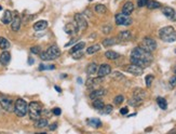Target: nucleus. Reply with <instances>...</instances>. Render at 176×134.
I'll list each match as a JSON object with an SVG mask.
<instances>
[{"label": "nucleus", "mask_w": 176, "mask_h": 134, "mask_svg": "<svg viewBox=\"0 0 176 134\" xmlns=\"http://www.w3.org/2000/svg\"><path fill=\"white\" fill-rule=\"evenodd\" d=\"M111 72V67L109 66L108 64H102L100 67H98V70H97V75L100 77H106Z\"/></svg>", "instance_id": "obj_12"}, {"label": "nucleus", "mask_w": 176, "mask_h": 134, "mask_svg": "<svg viewBox=\"0 0 176 134\" xmlns=\"http://www.w3.org/2000/svg\"><path fill=\"white\" fill-rule=\"evenodd\" d=\"M147 1L148 0H137V6H138L139 8H142V7L147 4Z\"/></svg>", "instance_id": "obj_44"}, {"label": "nucleus", "mask_w": 176, "mask_h": 134, "mask_svg": "<svg viewBox=\"0 0 176 134\" xmlns=\"http://www.w3.org/2000/svg\"><path fill=\"white\" fill-rule=\"evenodd\" d=\"M128 113H129L128 107H122V108L120 109V113H121V115H126Z\"/></svg>", "instance_id": "obj_47"}, {"label": "nucleus", "mask_w": 176, "mask_h": 134, "mask_svg": "<svg viewBox=\"0 0 176 134\" xmlns=\"http://www.w3.org/2000/svg\"><path fill=\"white\" fill-rule=\"evenodd\" d=\"M162 13H163L164 16H166L168 19H171V20L176 19L175 10L173 8H171V7H164V8H162Z\"/></svg>", "instance_id": "obj_14"}, {"label": "nucleus", "mask_w": 176, "mask_h": 134, "mask_svg": "<svg viewBox=\"0 0 176 134\" xmlns=\"http://www.w3.org/2000/svg\"><path fill=\"white\" fill-rule=\"evenodd\" d=\"M21 19H20L19 15H13V20L11 22V28H12L13 31H19L20 28H21Z\"/></svg>", "instance_id": "obj_15"}, {"label": "nucleus", "mask_w": 176, "mask_h": 134, "mask_svg": "<svg viewBox=\"0 0 176 134\" xmlns=\"http://www.w3.org/2000/svg\"><path fill=\"white\" fill-rule=\"evenodd\" d=\"M174 72H175V74H176V65H175V67H174Z\"/></svg>", "instance_id": "obj_52"}, {"label": "nucleus", "mask_w": 176, "mask_h": 134, "mask_svg": "<svg viewBox=\"0 0 176 134\" xmlns=\"http://www.w3.org/2000/svg\"><path fill=\"white\" fill-rule=\"evenodd\" d=\"M30 52L31 53H34V54H40L41 53V50H40V47H33V48H30Z\"/></svg>", "instance_id": "obj_41"}, {"label": "nucleus", "mask_w": 176, "mask_h": 134, "mask_svg": "<svg viewBox=\"0 0 176 134\" xmlns=\"http://www.w3.org/2000/svg\"><path fill=\"white\" fill-rule=\"evenodd\" d=\"M153 76L152 75H147L145 78V81H146V85H147L148 88L151 87V85H152V81H153Z\"/></svg>", "instance_id": "obj_37"}, {"label": "nucleus", "mask_w": 176, "mask_h": 134, "mask_svg": "<svg viewBox=\"0 0 176 134\" xmlns=\"http://www.w3.org/2000/svg\"><path fill=\"white\" fill-rule=\"evenodd\" d=\"M1 10H2V7H1V6H0V11H1Z\"/></svg>", "instance_id": "obj_53"}, {"label": "nucleus", "mask_w": 176, "mask_h": 134, "mask_svg": "<svg viewBox=\"0 0 176 134\" xmlns=\"http://www.w3.org/2000/svg\"><path fill=\"white\" fill-rule=\"evenodd\" d=\"M102 29H103V33L105 34V35H107V34H109L110 31H111L112 27L110 26V25H106V26H104Z\"/></svg>", "instance_id": "obj_42"}, {"label": "nucleus", "mask_w": 176, "mask_h": 134, "mask_svg": "<svg viewBox=\"0 0 176 134\" xmlns=\"http://www.w3.org/2000/svg\"><path fill=\"white\" fill-rule=\"evenodd\" d=\"M12 20H13V13L11 12V11H9V10H6V12H4V14H3V16H2V19H1L2 23H3L4 25L11 24Z\"/></svg>", "instance_id": "obj_22"}, {"label": "nucleus", "mask_w": 176, "mask_h": 134, "mask_svg": "<svg viewBox=\"0 0 176 134\" xmlns=\"http://www.w3.org/2000/svg\"><path fill=\"white\" fill-rule=\"evenodd\" d=\"M131 63L132 64H135V65H138V66L145 68V67H148L150 65L149 62H146L144 60H139V58H131Z\"/></svg>", "instance_id": "obj_23"}, {"label": "nucleus", "mask_w": 176, "mask_h": 134, "mask_svg": "<svg viewBox=\"0 0 176 134\" xmlns=\"http://www.w3.org/2000/svg\"><path fill=\"white\" fill-rule=\"evenodd\" d=\"M28 112V104L26 103L25 99H17L14 104V113L17 117H24Z\"/></svg>", "instance_id": "obj_5"}, {"label": "nucleus", "mask_w": 176, "mask_h": 134, "mask_svg": "<svg viewBox=\"0 0 176 134\" xmlns=\"http://www.w3.org/2000/svg\"><path fill=\"white\" fill-rule=\"evenodd\" d=\"M94 10H95V12L98 13V14H105V13L107 12V8L105 7V4H102V3L96 4Z\"/></svg>", "instance_id": "obj_32"}, {"label": "nucleus", "mask_w": 176, "mask_h": 134, "mask_svg": "<svg viewBox=\"0 0 176 134\" xmlns=\"http://www.w3.org/2000/svg\"><path fill=\"white\" fill-rule=\"evenodd\" d=\"M38 69H39V70H52V69H55V66H54V65H44V64H41Z\"/></svg>", "instance_id": "obj_38"}, {"label": "nucleus", "mask_w": 176, "mask_h": 134, "mask_svg": "<svg viewBox=\"0 0 176 134\" xmlns=\"http://www.w3.org/2000/svg\"><path fill=\"white\" fill-rule=\"evenodd\" d=\"M73 54H74V58H80L81 56L83 55V54H82V52H81V51L75 52V53H73Z\"/></svg>", "instance_id": "obj_46"}, {"label": "nucleus", "mask_w": 176, "mask_h": 134, "mask_svg": "<svg viewBox=\"0 0 176 134\" xmlns=\"http://www.w3.org/2000/svg\"><path fill=\"white\" fill-rule=\"evenodd\" d=\"M112 109H114V107H112L111 105H105L104 106V108L102 110H103L104 113H106V115H108V113H110L112 112Z\"/></svg>", "instance_id": "obj_39"}, {"label": "nucleus", "mask_w": 176, "mask_h": 134, "mask_svg": "<svg viewBox=\"0 0 176 134\" xmlns=\"http://www.w3.org/2000/svg\"><path fill=\"white\" fill-rule=\"evenodd\" d=\"M101 50V44H93L91 47H89L87 49V53L88 54H94L96 52H98Z\"/></svg>", "instance_id": "obj_34"}, {"label": "nucleus", "mask_w": 176, "mask_h": 134, "mask_svg": "<svg viewBox=\"0 0 176 134\" xmlns=\"http://www.w3.org/2000/svg\"><path fill=\"white\" fill-rule=\"evenodd\" d=\"M105 56L108 58V60L115 61V60H118V58H120V54L117 53V52H115V51H111V50H109V51H106Z\"/></svg>", "instance_id": "obj_28"}, {"label": "nucleus", "mask_w": 176, "mask_h": 134, "mask_svg": "<svg viewBox=\"0 0 176 134\" xmlns=\"http://www.w3.org/2000/svg\"><path fill=\"white\" fill-rule=\"evenodd\" d=\"M10 42H9V40L7 38L0 37V49L4 51V50H8L10 48Z\"/></svg>", "instance_id": "obj_31"}, {"label": "nucleus", "mask_w": 176, "mask_h": 134, "mask_svg": "<svg viewBox=\"0 0 176 134\" xmlns=\"http://www.w3.org/2000/svg\"><path fill=\"white\" fill-rule=\"evenodd\" d=\"M125 72H130V74L134 75V76H141V75L144 74V68L138 66V65L131 64L125 67Z\"/></svg>", "instance_id": "obj_11"}, {"label": "nucleus", "mask_w": 176, "mask_h": 134, "mask_svg": "<svg viewBox=\"0 0 176 134\" xmlns=\"http://www.w3.org/2000/svg\"><path fill=\"white\" fill-rule=\"evenodd\" d=\"M75 23L78 30H85L88 28V22L85 20L84 15L81 14V13H77L75 15Z\"/></svg>", "instance_id": "obj_10"}, {"label": "nucleus", "mask_w": 176, "mask_h": 134, "mask_svg": "<svg viewBox=\"0 0 176 134\" xmlns=\"http://www.w3.org/2000/svg\"><path fill=\"white\" fill-rule=\"evenodd\" d=\"M132 39V34L130 30H122L118 34V40L120 41H130Z\"/></svg>", "instance_id": "obj_16"}, {"label": "nucleus", "mask_w": 176, "mask_h": 134, "mask_svg": "<svg viewBox=\"0 0 176 134\" xmlns=\"http://www.w3.org/2000/svg\"><path fill=\"white\" fill-rule=\"evenodd\" d=\"M53 113L55 116H60L61 113H62V110H61V108L55 107V108H53Z\"/></svg>", "instance_id": "obj_45"}, {"label": "nucleus", "mask_w": 176, "mask_h": 134, "mask_svg": "<svg viewBox=\"0 0 176 134\" xmlns=\"http://www.w3.org/2000/svg\"><path fill=\"white\" fill-rule=\"evenodd\" d=\"M28 115L29 118L34 121L38 120L41 117V113H42V106L40 103L38 102H31L28 104Z\"/></svg>", "instance_id": "obj_3"}, {"label": "nucleus", "mask_w": 176, "mask_h": 134, "mask_svg": "<svg viewBox=\"0 0 176 134\" xmlns=\"http://www.w3.org/2000/svg\"><path fill=\"white\" fill-rule=\"evenodd\" d=\"M112 78H115V79H122L123 78V75H121L120 72H112Z\"/></svg>", "instance_id": "obj_43"}, {"label": "nucleus", "mask_w": 176, "mask_h": 134, "mask_svg": "<svg viewBox=\"0 0 176 134\" xmlns=\"http://www.w3.org/2000/svg\"><path fill=\"white\" fill-rule=\"evenodd\" d=\"M56 128H57V123H56V122H54V123H52L50 126V130L51 131H54Z\"/></svg>", "instance_id": "obj_48"}, {"label": "nucleus", "mask_w": 176, "mask_h": 134, "mask_svg": "<svg viewBox=\"0 0 176 134\" xmlns=\"http://www.w3.org/2000/svg\"><path fill=\"white\" fill-rule=\"evenodd\" d=\"M133 11H134V4H133V2L126 1L122 7V13H124L126 15H130Z\"/></svg>", "instance_id": "obj_20"}, {"label": "nucleus", "mask_w": 176, "mask_h": 134, "mask_svg": "<svg viewBox=\"0 0 176 134\" xmlns=\"http://www.w3.org/2000/svg\"><path fill=\"white\" fill-rule=\"evenodd\" d=\"M84 45H85L84 42H78V44H76L73 48H71V50L69 52H70V54H73V53H75V52L81 51V50L84 48Z\"/></svg>", "instance_id": "obj_35"}, {"label": "nucleus", "mask_w": 176, "mask_h": 134, "mask_svg": "<svg viewBox=\"0 0 176 134\" xmlns=\"http://www.w3.org/2000/svg\"><path fill=\"white\" fill-rule=\"evenodd\" d=\"M131 58H139V60H144L146 62H152V55L150 52L146 51L145 49H143L142 47H136L133 49L132 53H131Z\"/></svg>", "instance_id": "obj_4"}, {"label": "nucleus", "mask_w": 176, "mask_h": 134, "mask_svg": "<svg viewBox=\"0 0 176 134\" xmlns=\"http://www.w3.org/2000/svg\"><path fill=\"white\" fill-rule=\"evenodd\" d=\"M123 102H124V96H123V95H117L114 99V103L116 104V105H120Z\"/></svg>", "instance_id": "obj_36"}, {"label": "nucleus", "mask_w": 176, "mask_h": 134, "mask_svg": "<svg viewBox=\"0 0 176 134\" xmlns=\"http://www.w3.org/2000/svg\"><path fill=\"white\" fill-rule=\"evenodd\" d=\"M159 36L164 42H174L176 40V30L172 26H165L160 29Z\"/></svg>", "instance_id": "obj_2"}, {"label": "nucleus", "mask_w": 176, "mask_h": 134, "mask_svg": "<svg viewBox=\"0 0 176 134\" xmlns=\"http://www.w3.org/2000/svg\"><path fill=\"white\" fill-rule=\"evenodd\" d=\"M92 105H93V107L95 108L96 110H102L104 108V106H105V104H104V102L102 101L101 99H93Z\"/></svg>", "instance_id": "obj_29"}, {"label": "nucleus", "mask_w": 176, "mask_h": 134, "mask_svg": "<svg viewBox=\"0 0 176 134\" xmlns=\"http://www.w3.org/2000/svg\"><path fill=\"white\" fill-rule=\"evenodd\" d=\"M77 81H78L79 85H82V79H81V78H78V79H77Z\"/></svg>", "instance_id": "obj_50"}, {"label": "nucleus", "mask_w": 176, "mask_h": 134, "mask_svg": "<svg viewBox=\"0 0 176 134\" xmlns=\"http://www.w3.org/2000/svg\"><path fill=\"white\" fill-rule=\"evenodd\" d=\"M106 94V90L105 89H96L93 90L90 93V99H101L102 96Z\"/></svg>", "instance_id": "obj_19"}, {"label": "nucleus", "mask_w": 176, "mask_h": 134, "mask_svg": "<svg viewBox=\"0 0 176 134\" xmlns=\"http://www.w3.org/2000/svg\"><path fill=\"white\" fill-rule=\"evenodd\" d=\"M48 126H49V122L47 119H41V118H39V119L36 120V122H35V128H37V129H43Z\"/></svg>", "instance_id": "obj_26"}, {"label": "nucleus", "mask_w": 176, "mask_h": 134, "mask_svg": "<svg viewBox=\"0 0 176 134\" xmlns=\"http://www.w3.org/2000/svg\"><path fill=\"white\" fill-rule=\"evenodd\" d=\"M115 20H116V24L119 25V26H129L133 22V20L130 17V15H126L124 13H118V14H116Z\"/></svg>", "instance_id": "obj_8"}, {"label": "nucleus", "mask_w": 176, "mask_h": 134, "mask_svg": "<svg viewBox=\"0 0 176 134\" xmlns=\"http://www.w3.org/2000/svg\"><path fill=\"white\" fill-rule=\"evenodd\" d=\"M33 63H34V60H33V58H29V60H28V64H33Z\"/></svg>", "instance_id": "obj_51"}, {"label": "nucleus", "mask_w": 176, "mask_h": 134, "mask_svg": "<svg viewBox=\"0 0 176 134\" xmlns=\"http://www.w3.org/2000/svg\"><path fill=\"white\" fill-rule=\"evenodd\" d=\"M102 80H103V77H100V76H98L97 78H89L87 80V82H85V87H87L88 89H93L95 85H100Z\"/></svg>", "instance_id": "obj_13"}, {"label": "nucleus", "mask_w": 176, "mask_h": 134, "mask_svg": "<svg viewBox=\"0 0 176 134\" xmlns=\"http://www.w3.org/2000/svg\"><path fill=\"white\" fill-rule=\"evenodd\" d=\"M118 38H106V39L103 40V42H102V44L104 45V47L108 48V47H111V45H115L118 44Z\"/></svg>", "instance_id": "obj_24"}, {"label": "nucleus", "mask_w": 176, "mask_h": 134, "mask_svg": "<svg viewBox=\"0 0 176 134\" xmlns=\"http://www.w3.org/2000/svg\"><path fill=\"white\" fill-rule=\"evenodd\" d=\"M89 1H93V0H89Z\"/></svg>", "instance_id": "obj_54"}, {"label": "nucleus", "mask_w": 176, "mask_h": 134, "mask_svg": "<svg viewBox=\"0 0 176 134\" xmlns=\"http://www.w3.org/2000/svg\"><path fill=\"white\" fill-rule=\"evenodd\" d=\"M146 7H147L149 10H155V9L161 8V3L158 2V1H155V0H148Z\"/></svg>", "instance_id": "obj_27"}, {"label": "nucleus", "mask_w": 176, "mask_h": 134, "mask_svg": "<svg viewBox=\"0 0 176 134\" xmlns=\"http://www.w3.org/2000/svg\"><path fill=\"white\" fill-rule=\"evenodd\" d=\"M65 33L67 34V35H69V36H74V35H76V33H77V25H76V23L74 24V23H68V24L65 26Z\"/></svg>", "instance_id": "obj_17"}, {"label": "nucleus", "mask_w": 176, "mask_h": 134, "mask_svg": "<svg viewBox=\"0 0 176 134\" xmlns=\"http://www.w3.org/2000/svg\"><path fill=\"white\" fill-rule=\"evenodd\" d=\"M61 54H62V52L58 49L57 45H51V47H49V49H47L44 52H41L39 55L42 61H53L60 58Z\"/></svg>", "instance_id": "obj_1"}, {"label": "nucleus", "mask_w": 176, "mask_h": 134, "mask_svg": "<svg viewBox=\"0 0 176 134\" xmlns=\"http://www.w3.org/2000/svg\"><path fill=\"white\" fill-rule=\"evenodd\" d=\"M10 60H11V54L9 53L7 50H4L1 53V55H0V63H1L3 66H7V65L10 63Z\"/></svg>", "instance_id": "obj_18"}, {"label": "nucleus", "mask_w": 176, "mask_h": 134, "mask_svg": "<svg viewBox=\"0 0 176 134\" xmlns=\"http://www.w3.org/2000/svg\"><path fill=\"white\" fill-rule=\"evenodd\" d=\"M88 124L90 127H93V128L97 129L102 127V121L100 119H96V118H93V119H89L88 120Z\"/></svg>", "instance_id": "obj_30"}, {"label": "nucleus", "mask_w": 176, "mask_h": 134, "mask_svg": "<svg viewBox=\"0 0 176 134\" xmlns=\"http://www.w3.org/2000/svg\"><path fill=\"white\" fill-rule=\"evenodd\" d=\"M146 96V93L142 89H136L134 91V95L131 99H129V104L131 106H138L144 102V99Z\"/></svg>", "instance_id": "obj_6"}, {"label": "nucleus", "mask_w": 176, "mask_h": 134, "mask_svg": "<svg viewBox=\"0 0 176 134\" xmlns=\"http://www.w3.org/2000/svg\"><path fill=\"white\" fill-rule=\"evenodd\" d=\"M142 48L151 53V52L156 51V49H157V42H156V40L153 38L146 37L142 41Z\"/></svg>", "instance_id": "obj_9"}, {"label": "nucleus", "mask_w": 176, "mask_h": 134, "mask_svg": "<svg viewBox=\"0 0 176 134\" xmlns=\"http://www.w3.org/2000/svg\"><path fill=\"white\" fill-rule=\"evenodd\" d=\"M97 70H98V65L96 64V63H90L87 67V74L89 75V76H91V75L96 74Z\"/></svg>", "instance_id": "obj_25"}, {"label": "nucleus", "mask_w": 176, "mask_h": 134, "mask_svg": "<svg viewBox=\"0 0 176 134\" xmlns=\"http://www.w3.org/2000/svg\"><path fill=\"white\" fill-rule=\"evenodd\" d=\"M54 88H55V90L57 91L58 93H61V92H62V89H61L60 87H57V85H55V87H54Z\"/></svg>", "instance_id": "obj_49"}, {"label": "nucleus", "mask_w": 176, "mask_h": 134, "mask_svg": "<svg viewBox=\"0 0 176 134\" xmlns=\"http://www.w3.org/2000/svg\"><path fill=\"white\" fill-rule=\"evenodd\" d=\"M169 85H170V88H172V89L176 87V74L170 79V81H169Z\"/></svg>", "instance_id": "obj_40"}, {"label": "nucleus", "mask_w": 176, "mask_h": 134, "mask_svg": "<svg viewBox=\"0 0 176 134\" xmlns=\"http://www.w3.org/2000/svg\"><path fill=\"white\" fill-rule=\"evenodd\" d=\"M157 103L159 105V107L161 108L162 110H165L168 108V103H166V99H163V97H157Z\"/></svg>", "instance_id": "obj_33"}, {"label": "nucleus", "mask_w": 176, "mask_h": 134, "mask_svg": "<svg viewBox=\"0 0 176 134\" xmlns=\"http://www.w3.org/2000/svg\"><path fill=\"white\" fill-rule=\"evenodd\" d=\"M34 29L36 31H41V30H44V29L48 27V22L44 21V20H41V21H38L34 24Z\"/></svg>", "instance_id": "obj_21"}, {"label": "nucleus", "mask_w": 176, "mask_h": 134, "mask_svg": "<svg viewBox=\"0 0 176 134\" xmlns=\"http://www.w3.org/2000/svg\"><path fill=\"white\" fill-rule=\"evenodd\" d=\"M0 105L6 112H14V104H13V101L9 96L0 95Z\"/></svg>", "instance_id": "obj_7"}]
</instances>
